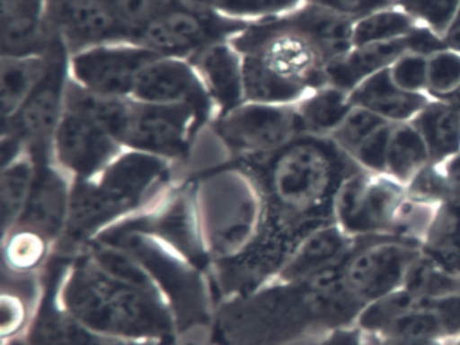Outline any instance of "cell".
<instances>
[{"label":"cell","mask_w":460,"mask_h":345,"mask_svg":"<svg viewBox=\"0 0 460 345\" xmlns=\"http://www.w3.org/2000/svg\"><path fill=\"white\" fill-rule=\"evenodd\" d=\"M459 88L460 54L447 48L428 56V96L444 102Z\"/></svg>","instance_id":"40"},{"label":"cell","mask_w":460,"mask_h":345,"mask_svg":"<svg viewBox=\"0 0 460 345\" xmlns=\"http://www.w3.org/2000/svg\"><path fill=\"white\" fill-rule=\"evenodd\" d=\"M428 164L429 153L419 129L411 121L394 123L387 150L386 175L406 186Z\"/></svg>","instance_id":"33"},{"label":"cell","mask_w":460,"mask_h":345,"mask_svg":"<svg viewBox=\"0 0 460 345\" xmlns=\"http://www.w3.org/2000/svg\"><path fill=\"white\" fill-rule=\"evenodd\" d=\"M341 266L306 279L274 278L223 299L215 307L207 344L292 345L355 325L363 306L341 286Z\"/></svg>","instance_id":"3"},{"label":"cell","mask_w":460,"mask_h":345,"mask_svg":"<svg viewBox=\"0 0 460 345\" xmlns=\"http://www.w3.org/2000/svg\"><path fill=\"white\" fill-rule=\"evenodd\" d=\"M394 123H387L368 137L354 153L351 154L363 170L374 174H386L387 150Z\"/></svg>","instance_id":"46"},{"label":"cell","mask_w":460,"mask_h":345,"mask_svg":"<svg viewBox=\"0 0 460 345\" xmlns=\"http://www.w3.org/2000/svg\"><path fill=\"white\" fill-rule=\"evenodd\" d=\"M420 299L408 288H400L360 310L355 325L366 334H384L387 329L409 310L419 305Z\"/></svg>","instance_id":"38"},{"label":"cell","mask_w":460,"mask_h":345,"mask_svg":"<svg viewBox=\"0 0 460 345\" xmlns=\"http://www.w3.org/2000/svg\"><path fill=\"white\" fill-rule=\"evenodd\" d=\"M447 345H460V336L451 340V341H447Z\"/></svg>","instance_id":"53"},{"label":"cell","mask_w":460,"mask_h":345,"mask_svg":"<svg viewBox=\"0 0 460 345\" xmlns=\"http://www.w3.org/2000/svg\"><path fill=\"white\" fill-rule=\"evenodd\" d=\"M48 66L31 96L14 115L4 120V134L14 135L34 161L53 159V140L66 112L69 81L68 49L52 35Z\"/></svg>","instance_id":"9"},{"label":"cell","mask_w":460,"mask_h":345,"mask_svg":"<svg viewBox=\"0 0 460 345\" xmlns=\"http://www.w3.org/2000/svg\"><path fill=\"white\" fill-rule=\"evenodd\" d=\"M93 242L120 248L146 270L168 304L180 336L208 328L217 307L208 272L147 234L109 229Z\"/></svg>","instance_id":"6"},{"label":"cell","mask_w":460,"mask_h":345,"mask_svg":"<svg viewBox=\"0 0 460 345\" xmlns=\"http://www.w3.org/2000/svg\"><path fill=\"white\" fill-rule=\"evenodd\" d=\"M406 197L402 183L386 174L360 170L341 186L335 221L349 236H393L398 209Z\"/></svg>","instance_id":"14"},{"label":"cell","mask_w":460,"mask_h":345,"mask_svg":"<svg viewBox=\"0 0 460 345\" xmlns=\"http://www.w3.org/2000/svg\"><path fill=\"white\" fill-rule=\"evenodd\" d=\"M177 0H109L123 26L136 38L138 31L168 10Z\"/></svg>","instance_id":"43"},{"label":"cell","mask_w":460,"mask_h":345,"mask_svg":"<svg viewBox=\"0 0 460 345\" xmlns=\"http://www.w3.org/2000/svg\"><path fill=\"white\" fill-rule=\"evenodd\" d=\"M309 345H370L366 334L357 325L332 329L314 339Z\"/></svg>","instance_id":"49"},{"label":"cell","mask_w":460,"mask_h":345,"mask_svg":"<svg viewBox=\"0 0 460 345\" xmlns=\"http://www.w3.org/2000/svg\"><path fill=\"white\" fill-rule=\"evenodd\" d=\"M190 345H199V344H190ZM206 345H208V344H206Z\"/></svg>","instance_id":"54"},{"label":"cell","mask_w":460,"mask_h":345,"mask_svg":"<svg viewBox=\"0 0 460 345\" xmlns=\"http://www.w3.org/2000/svg\"><path fill=\"white\" fill-rule=\"evenodd\" d=\"M443 166L446 170L447 178H448L451 199L460 204V154L448 159L446 164H443Z\"/></svg>","instance_id":"51"},{"label":"cell","mask_w":460,"mask_h":345,"mask_svg":"<svg viewBox=\"0 0 460 345\" xmlns=\"http://www.w3.org/2000/svg\"><path fill=\"white\" fill-rule=\"evenodd\" d=\"M114 115L109 129L123 148L172 164L190 155L193 140L207 124L188 105L155 104L134 97H122Z\"/></svg>","instance_id":"8"},{"label":"cell","mask_w":460,"mask_h":345,"mask_svg":"<svg viewBox=\"0 0 460 345\" xmlns=\"http://www.w3.org/2000/svg\"><path fill=\"white\" fill-rule=\"evenodd\" d=\"M41 274L18 277L4 272L2 341L20 339L28 331L41 296Z\"/></svg>","instance_id":"28"},{"label":"cell","mask_w":460,"mask_h":345,"mask_svg":"<svg viewBox=\"0 0 460 345\" xmlns=\"http://www.w3.org/2000/svg\"><path fill=\"white\" fill-rule=\"evenodd\" d=\"M422 301L438 313L446 329L447 341L460 336V294Z\"/></svg>","instance_id":"48"},{"label":"cell","mask_w":460,"mask_h":345,"mask_svg":"<svg viewBox=\"0 0 460 345\" xmlns=\"http://www.w3.org/2000/svg\"><path fill=\"white\" fill-rule=\"evenodd\" d=\"M366 337L370 345H447V342L436 341V340L411 339V337L387 336V334H366Z\"/></svg>","instance_id":"50"},{"label":"cell","mask_w":460,"mask_h":345,"mask_svg":"<svg viewBox=\"0 0 460 345\" xmlns=\"http://www.w3.org/2000/svg\"><path fill=\"white\" fill-rule=\"evenodd\" d=\"M134 99L155 104L188 105L207 124L215 118V108L192 62L173 57H155L134 88Z\"/></svg>","instance_id":"18"},{"label":"cell","mask_w":460,"mask_h":345,"mask_svg":"<svg viewBox=\"0 0 460 345\" xmlns=\"http://www.w3.org/2000/svg\"><path fill=\"white\" fill-rule=\"evenodd\" d=\"M384 334L447 342L446 329L440 317L424 301L401 315Z\"/></svg>","instance_id":"39"},{"label":"cell","mask_w":460,"mask_h":345,"mask_svg":"<svg viewBox=\"0 0 460 345\" xmlns=\"http://www.w3.org/2000/svg\"><path fill=\"white\" fill-rule=\"evenodd\" d=\"M173 164L125 148L95 177L74 180L68 223L55 255L72 258L115 224L157 201L173 185Z\"/></svg>","instance_id":"4"},{"label":"cell","mask_w":460,"mask_h":345,"mask_svg":"<svg viewBox=\"0 0 460 345\" xmlns=\"http://www.w3.org/2000/svg\"><path fill=\"white\" fill-rule=\"evenodd\" d=\"M421 253L443 269L460 275V204L454 199L436 207L422 237Z\"/></svg>","instance_id":"29"},{"label":"cell","mask_w":460,"mask_h":345,"mask_svg":"<svg viewBox=\"0 0 460 345\" xmlns=\"http://www.w3.org/2000/svg\"><path fill=\"white\" fill-rule=\"evenodd\" d=\"M230 159L265 155L304 134L295 104L244 102L209 123Z\"/></svg>","instance_id":"13"},{"label":"cell","mask_w":460,"mask_h":345,"mask_svg":"<svg viewBox=\"0 0 460 345\" xmlns=\"http://www.w3.org/2000/svg\"><path fill=\"white\" fill-rule=\"evenodd\" d=\"M420 255L419 244L400 237H358L341 263V286L365 307L402 288L406 274Z\"/></svg>","instance_id":"11"},{"label":"cell","mask_w":460,"mask_h":345,"mask_svg":"<svg viewBox=\"0 0 460 345\" xmlns=\"http://www.w3.org/2000/svg\"><path fill=\"white\" fill-rule=\"evenodd\" d=\"M60 279V274L55 271L42 277L39 306L22 336L29 345H177L107 336L84 328L61 306L58 299Z\"/></svg>","instance_id":"19"},{"label":"cell","mask_w":460,"mask_h":345,"mask_svg":"<svg viewBox=\"0 0 460 345\" xmlns=\"http://www.w3.org/2000/svg\"><path fill=\"white\" fill-rule=\"evenodd\" d=\"M234 21L252 23L297 10L304 0H184Z\"/></svg>","instance_id":"36"},{"label":"cell","mask_w":460,"mask_h":345,"mask_svg":"<svg viewBox=\"0 0 460 345\" xmlns=\"http://www.w3.org/2000/svg\"><path fill=\"white\" fill-rule=\"evenodd\" d=\"M288 16L296 27L323 49L331 62L354 48L352 32L357 22L354 19L311 3H304Z\"/></svg>","instance_id":"26"},{"label":"cell","mask_w":460,"mask_h":345,"mask_svg":"<svg viewBox=\"0 0 460 345\" xmlns=\"http://www.w3.org/2000/svg\"><path fill=\"white\" fill-rule=\"evenodd\" d=\"M190 61L214 104L215 118L246 102L243 59L231 40L215 43Z\"/></svg>","instance_id":"22"},{"label":"cell","mask_w":460,"mask_h":345,"mask_svg":"<svg viewBox=\"0 0 460 345\" xmlns=\"http://www.w3.org/2000/svg\"><path fill=\"white\" fill-rule=\"evenodd\" d=\"M389 72L393 83L403 91L411 93H427V56L408 51L389 67Z\"/></svg>","instance_id":"45"},{"label":"cell","mask_w":460,"mask_h":345,"mask_svg":"<svg viewBox=\"0 0 460 345\" xmlns=\"http://www.w3.org/2000/svg\"><path fill=\"white\" fill-rule=\"evenodd\" d=\"M48 30L60 38L69 54L133 40L107 0H48Z\"/></svg>","instance_id":"17"},{"label":"cell","mask_w":460,"mask_h":345,"mask_svg":"<svg viewBox=\"0 0 460 345\" xmlns=\"http://www.w3.org/2000/svg\"><path fill=\"white\" fill-rule=\"evenodd\" d=\"M231 43L243 59L246 102L296 104L328 85L330 58L288 13L247 24Z\"/></svg>","instance_id":"5"},{"label":"cell","mask_w":460,"mask_h":345,"mask_svg":"<svg viewBox=\"0 0 460 345\" xmlns=\"http://www.w3.org/2000/svg\"><path fill=\"white\" fill-rule=\"evenodd\" d=\"M406 194L417 201L438 205L451 199L448 178L443 164H428L405 186Z\"/></svg>","instance_id":"44"},{"label":"cell","mask_w":460,"mask_h":345,"mask_svg":"<svg viewBox=\"0 0 460 345\" xmlns=\"http://www.w3.org/2000/svg\"><path fill=\"white\" fill-rule=\"evenodd\" d=\"M48 66V53L2 56L4 118L14 115L31 96Z\"/></svg>","instance_id":"32"},{"label":"cell","mask_w":460,"mask_h":345,"mask_svg":"<svg viewBox=\"0 0 460 345\" xmlns=\"http://www.w3.org/2000/svg\"><path fill=\"white\" fill-rule=\"evenodd\" d=\"M411 121L421 134L432 164H446L460 154V111L448 102L430 99Z\"/></svg>","instance_id":"27"},{"label":"cell","mask_w":460,"mask_h":345,"mask_svg":"<svg viewBox=\"0 0 460 345\" xmlns=\"http://www.w3.org/2000/svg\"><path fill=\"white\" fill-rule=\"evenodd\" d=\"M354 245V237L349 236L338 224L323 226L298 245L274 278L300 280L323 274L341 266Z\"/></svg>","instance_id":"24"},{"label":"cell","mask_w":460,"mask_h":345,"mask_svg":"<svg viewBox=\"0 0 460 345\" xmlns=\"http://www.w3.org/2000/svg\"><path fill=\"white\" fill-rule=\"evenodd\" d=\"M155 53L133 40L104 43L69 57L72 81L101 96L131 97L142 70Z\"/></svg>","instance_id":"15"},{"label":"cell","mask_w":460,"mask_h":345,"mask_svg":"<svg viewBox=\"0 0 460 345\" xmlns=\"http://www.w3.org/2000/svg\"><path fill=\"white\" fill-rule=\"evenodd\" d=\"M395 5L443 38L459 11L460 0H397Z\"/></svg>","instance_id":"41"},{"label":"cell","mask_w":460,"mask_h":345,"mask_svg":"<svg viewBox=\"0 0 460 345\" xmlns=\"http://www.w3.org/2000/svg\"><path fill=\"white\" fill-rule=\"evenodd\" d=\"M48 0H2V56L45 53L52 34Z\"/></svg>","instance_id":"23"},{"label":"cell","mask_w":460,"mask_h":345,"mask_svg":"<svg viewBox=\"0 0 460 345\" xmlns=\"http://www.w3.org/2000/svg\"><path fill=\"white\" fill-rule=\"evenodd\" d=\"M354 107L365 108L390 123L411 121L428 102L427 93H411L393 83L389 67L363 81L349 92Z\"/></svg>","instance_id":"25"},{"label":"cell","mask_w":460,"mask_h":345,"mask_svg":"<svg viewBox=\"0 0 460 345\" xmlns=\"http://www.w3.org/2000/svg\"><path fill=\"white\" fill-rule=\"evenodd\" d=\"M109 229L155 237L204 271L211 272V256L207 250L190 178L179 185L173 183L157 201Z\"/></svg>","instance_id":"10"},{"label":"cell","mask_w":460,"mask_h":345,"mask_svg":"<svg viewBox=\"0 0 460 345\" xmlns=\"http://www.w3.org/2000/svg\"><path fill=\"white\" fill-rule=\"evenodd\" d=\"M420 24L408 13L398 7L384 8L355 22L352 32V45H370V43L389 42L408 37Z\"/></svg>","instance_id":"35"},{"label":"cell","mask_w":460,"mask_h":345,"mask_svg":"<svg viewBox=\"0 0 460 345\" xmlns=\"http://www.w3.org/2000/svg\"><path fill=\"white\" fill-rule=\"evenodd\" d=\"M249 23L177 0L138 31L133 42L158 57L192 59L209 46L231 40Z\"/></svg>","instance_id":"12"},{"label":"cell","mask_w":460,"mask_h":345,"mask_svg":"<svg viewBox=\"0 0 460 345\" xmlns=\"http://www.w3.org/2000/svg\"><path fill=\"white\" fill-rule=\"evenodd\" d=\"M212 264L233 258L254 236L260 199L250 178L227 161L190 178Z\"/></svg>","instance_id":"7"},{"label":"cell","mask_w":460,"mask_h":345,"mask_svg":"<svg viewBox=\"0 0 460 345\" xmlns=\"http://www.w3.org/2000/svg\"><path fill=\"white\" fill-rule=\"evenodd\" d=\"M55 251V244L40 232L23 226H12L2 239L4 272L18 277L40 275Z\"/></svg>","instance_id":"30"},{"label":"cell","mask_w":460,"mask_h":345,"mask_svg":"<svg viewBox=\"0 0 460 345\" xmlns=\"http://www.w3.org/2000/svg\"><path fill=\"white\" fill-rule=\"evenodd\" d=\"M123 150L117 137L98 119L66 104L53 140V161L72 180L95 177Z\"/></svg>","instance_id":"16"},{"label":"cell","mask_w":460,"mask_h":345,"mask_svg":"<svg viewBox=\"0 0 460 345\" xmlns=\"http://www.w3.org/2000/svg\"><path fill=\"white\" fill-rule=\"evenodd\" d=\"M295 107L303 132L331 137L354 105L349 92L325 85L306 94Z\"/></svg>","instance_id":"31"},{"label":"cell","mask_w":460,"mask_h":345,"mask_svg":"<svg viewBox=\"0 0 460 345\" xmlns=\"http://www.w3.org/2000/svg\"><path fill=\"white\" fill-rule=\"evenodd\" d=\"M435 43V35L420 24L408 37L352 48L349 53L328 65V85L349 93L371 75L392 66L408 51L428 56Z\"/></svg>","instance_id":"20"},{"label":"cell","mask_w":460,"mask_h":345,"mask_svg":"<svg viewBox=\"0 0 460 345\" xmlns=\"http://www.w3.org/2000/svg\"><path fill=\"white\" fill-rule=\"evenodd\" d=\"M227 162L254 185L260 218L242 252L212 264L217 304L273 279L306 237L335 224L341 186L363 170L332 137L305 132L265 155Z\"/></svg>","instance_id":"1"},{"label":"cell","mask_w":460,"mask_h":345,"mask_svg":"<svg viewBox=\"0 0 460 345\" xmlns=\"http://www.w3.org/2000/svg\"><path fill=\"white\" fill-rule=\"evenodd\" d=\"M58 299L75 321L96 333L179 344V329L163 294L120 248L93 242L68 258Z\"/></svg>","instance_id":"2"},{"label":"cell","mask_w":460,"mask_h":345,"mask_svg":"<svg viewBox=\"0 0 460 345\" xmlns=\"http://www.w3.org/2000/svg\"><path fill=\"white\" fill-rule=\"evenodd\" d=\"M304 3L322 5L328 10L347 16V18L358 21V19L365 18L376 11L393 7L397 0H304Z\"/></svg>","instance_id":"47"},{"label":"cell","mask_w":460,"mask_h":345,"mask_svg":"<svg viewBox=\"0 0 460 345\" xmlns=\"http://www.w3.org/2000/svg\"><path fill=\"white\" fill-rule=\"evenodd\" d=\"M72 182L53 159L37 162L31 194L14 226L34 229L58 247L68 223Z\"/></svg>","instance_id":"21"},{"label":"cell","mask_w":460,"mask_h":345,"mask_svg":"<svg viewBox=\"0 0 460 345\" xmlns=\"http://www.w3.org/2000/svg\"><path fill=\"white\" fill-rule=\"evenodd\" d=\"M390 121L365 108L354 107L331 137L351 155L376 129Z\"/></svg>","instance_id":"42"},{"label":"cell","mask_w":460,"mask_h":345,"mask_svg":"<svg viewBox=\"0 0 460 345\" xmlns=\"http://www.w3.org/2000/svg\"><path fill=\"white\" fill-rule=\"evenodd\" d=\"M37 162L26 153L2 166L0 174V207L2 232L9 231L22 213L36 175Z\"/></svg>","instance_id":"34"},{"label":"cell","mask_w":460,"mask_h":345,"mask_svg":"<svg viewBox=\"0 0 460 345\" xmlns=\"http://www.w3.org/2000/svg\"><path fill=\"white\" fill-rule=\"evenodd\" d=\"M403 288L420 301L444 298L460 294V275L443 269L421 253L406 274Z\"/></svg>","instance_id":"37"},{"label":"cell","mask_w":460,"mask_h":345,"mask_svg":"<svg viewBox=\"0 0 460 345\" xmlns=\"http://www.w3.org/2000/svg\"><path fill=\"white\" fill-rule=\"evenodd\" d=\"M447 48L460 54V8L443 37Z\"/></svg>","instance_id":"52"}]
</instances>
